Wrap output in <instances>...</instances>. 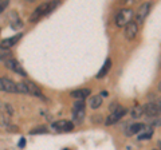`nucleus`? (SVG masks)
Returning a JSON list of instances; mask_svg holds the SVG:
<instances>
[{
	"label": "nucleus",
	"instance_id": "f257e3e1",
	"mask_svg": "<svg viewBox=\"0 0 161 150\" xmlns=\"http://www.w3.org/2000/svg\"><path fill=\"white\" fill-rule=\"evenodd\" d=\"M58 4V2H46L42 3L34 9V12L30 16V22L31 23H36L38 20H40L43 16H46L47 13H50V11H53L54 7Z\"/></svg>",
	"mask_w": 161,
	"mask_h": 150
},
{
	"label": "nucleus",
	"instance_id": "f03ea898",
	"mask_svg": "<svg viewBox=\"0 0 161 150\" xmlns=\"http://www.w3.org/2000/svg\"><path fill=\"white\" fill-rule=\"evenodd\" d=\"M134 18V11L130 8H124L115 16V24L117 27H125L129 22H132Z\"/></svg>",
	"mask_w": 161,
	"mask_h": 150
},
{
	"label": "nucleus",
	"instance_id": "7ed1b4c3",
	"mask_svg": "<svg viewBox=\"0 0 161 150\" xmlns=\"http://www.w3.org/2000/svg\"><path fill=\"white\" fill-rule=\"evenodd\" d=\"M128 113V109L126 107H124V106H118L115 107V110H113L112 114L106 118V121H105V123L108 125V126H110V125H114V123H117L121 118H122L125 114Z\"/></svg>",
	"mask_w": 161,
	"mask_h": 150
},
{
	"label": "nucleus",
	"instance_id": "20e7f679",
	"mask_svg": "<svg viewBox=\"0 0 161 150\" xmlns=\"http://www.w3.org/2000/svg\"><path fill=\"white\" fill-rule=\"evenodd\" d=\"M150 7H152V4L150 3H142L140 6V8L137 9V12H136V23L138 24H144L145 23V19L148 18V15L150 12Z\"/></svg>",
	"mask_w": 161,
	"mask_h": 150
},
{
	"label": "nucleus",
	"instance_id": "39448f33",
	"mask_svg": "<svg viewBox=\"0 0 161 150\" xmlns=\"http://www.w3.org/2000/svg\"><path fill=\"white\" fill-rule=\"evenodd\" d=\"M4 66H6L8 70H11L12 72L15 74H19V75H22V77H27V72L24 71V68L23 66H20V63L16 61V59H7V61H4Z\"/></svg>",
	"mask_w": 161,
	"mask_h": 150
},
{
	"label": "nucleus",
	"instance_id": "423d86ee",
	"mask_svg": "<svg viewBox=\"0 0 161 150\" xmlns=\"http://www.w3.org/2000/svg\"><path fill=\"white\" fill-rule=\"evenodd\" d=\"M142 113L149 118L160 117V103L157 102H149L145 106H142Z\"/></svg>",
	"mask_w": 161,
	"mask_h": 150
},
{
	"label": "nucleus",
	"instance_id": "0eeeda50",
	"mask_svg": "<svg viewBox=\"0 0 161 150\" xmlns=\"http://www.w3.org/2000/svg\"><path fill=\"white\" fill-rule=\"evenodd\" d=\"M0 91L11 93V94L18 93L16 83H15L14 81H11V79H8V78H0Z\"/></svg>",
	"mask_w": 161,
	"mask_h": 150
},
{
	"label": "nucleus",
	"instance_id": "6e6552de",
	"mask_svg": "<svg viewBox=\"0 0 161 150\" xmlns=\"http://www.w3.org/2000/svg\"><path fill=\"white\" fill-rule=\"evenodd\" d=\"M23 82H24V84H26L27 94H30V95H35V97H38L40 99H43V101H47L46 97L43 95V93H42V90H40V87H38L34 82H31V81H23Z\"/></svg>",
	"mask_w": 161,
	"mask_h": 150
},
{
	"label": "nucleus",
	"instance_id": "1a4fd4ad",
	"mask_svg": "<svg viewBox=\"0 0 161 150\" xmlns=\"http://www.w3.org/2000/svg\"><path fill=\"white\" fill-rule=\"evenodd\" d=\"M137 34H138V26L134 20L129 22L126 26H125V38H126L128 40H134Z\"/></svg>",
	"mask_w": 161,
	"mask_h": 150
},
{
	"label": "nucleus",
	"instance_id": "9d476101",
	"mask_svg": "<svg viewBox=\"0 0 161 150\" xmlns=\"http://www.w3.org/2000/svg\"><path fill=\"white\" fill-rule=\"evenodd\" d=\"M53 129L57 130V131H71L74 129V123L66 121V119H60V121L53 123Z\"/></svg>",
	"mask_w": 161,
	"mask_h": 150
},
{
	"label": "nucleus",
	"instance_id": "9b49d317",
	"mask_svg": "<svg viewBox=\"0 0 161 150\" xmlns=\"http://www.w3.org/2000/svg\"><path fill=\"white\" fill-rule=\"evenodd\" d=\"M147 127L145 126V123L142 122H134L132 125H129V126L125 129V134L126 136H133V134H140L142 130Z\"/></svg>",
	"mask_w": 161,
	"mask_h": 150
},
{
	"label": "nucleus",
	"instance_id": "f8f14e48",
	"mask_svg": "<svg viewBox=\"0 0 161 150\" xmlns=\"http://www.w3.org/2000/svg\"><path fill=\"white\" fill-rule=\"evenodd\" d=\"M22 36H23V34H18V35H14V36H11V38L4 39V40H2V44H0V47L9 50L11 47H14L15 44H16V43L20 40V39H22Z\"/></svg>",
	"mask_w": 161,
	"mask_h": 150
},
{
	"label": "nucleus",
	"instance_id": "ddd939ff",
	"mask_svg": "<svg viewBox=\"0 0 161 150\" xmlns=\"http://www.w3.org/2000/svg\"><path fill=\"white\" fill-rule=\"evenodd\" d=\"M90 94H92V91H90L89 88H78V90H74V91L70 93V95H71V98H74L75 101H83Z\"/></svg>",
	"mask_w": 161,
	"mask_h": 150
},
{
	"label": "nucleus",
	"instance_id": "4468645a",
	"mask_svg": "<svg viewBox=\"0 0 161 150\" xmlns=\"http://www.w3.org/2000/svg\"><path fill=\"white\" fill-rule=\"evenodd\" d=\"M110 68H112V59H106L105 61V63H103V66L101 67V70L98 71V74H97V78L98 79H102V78H105L106 75L109 74V71H110Z\"/></svg>",
	"mask_w": 161,
	"mask_h": 150
},
{
	"label": "nucleus",
	"instance_id": "2eb2a0df",
	"mask_svg": "<svg viewBox=\"0 0 161 150\" xmlns=\"http://www.w3.org/2000/svg\"><path fill=\"white\" fill-rule=\"evenodd\" d=\"M153 136V129L152 127H145L142 131L138 134V141H149Z\"/></svg>",
	"mask_w": 161,
	"mask_h": 150
},
{
	"label": "nucleus",
	"instance_id": "dca6fc26",
	"mask_svg": "<svg viewBox=\"0 0 161 150\" xmlns=\"http://www.w3.org/2000/svg\"><path fill=\"white\" fill-rule=\"evenodd\" d=\"M83 118H85V109L74 110V111H73V119L77 123H82L83 122Z\"/></svg>",
	"mask_w": 161,
	"mask_h": 150
},
{
	"label": "nucleus",
	"instance_id": "f3484780",
	"mask_svg": "<svg viewBox=\"0 0 161 150\" xmlns=\"http://www.w3.org/2000/svg\"><path fill=\"white\" fill-rule=\"evenodd\" d=\"M89 104H90V107L92 109H98L101 104H102V97L101 95H95V97H92L90 98V101H89Z\"/></svg>",
	"mask_w": 161,
	"mask_h": 150
},
{
	"label": "nucleus",
	"instance_id": "a211bd4d",
	"mask_svg": "<svg viewBox=\"0 0 161 150\" xmlns=\"http://www.w3.org/2000/svg\"><path fill=\"white\" fill-rule=\"evenodd\" d=\"M0 111H2V114H9V115H12V114L15 113V110L14 107L11 106V104H8V103H0Z\"/></svg>",
	"mask_w": 161,
	"mask_h": 150
},
{
	"label": "nucleus",
	"instance_id": "6ab92c4d",
	"mask_svg": "<svg viewBox=\"0 0 161 150\" xmlns=\"http://www.w3.org/2000/svg\"><path fill=\"white\" fill-rule=\"evenodd\" d=\"M12 58V51L11 50H7V48H3L0 47V61H7V59H11Z\"/></svg>",
	"mask_w": 161,
	"mask_h": 150
},
{
	"label": "nucleus",
	"instance_id": "aec40b11",
	"mask_svg": "<svg viewBox=\"0 0 161 150\" xmlns=\"http://www.w3.org/2000/svg\"><path fill=\"white\" fill-rule=\"evenodd\" d=\"M46 133H48V129H47L46 126L35 127V129H32L31 131H30V134H31V136H35V134H46Z\"/></svg>",
	"mask_w": 161,
	"mask_h": 150
},
{
	"label": "nucleus",
	"instance_id": "412c9836",
	"mask_svg": "<svg viewBox=\"0 0 161 150\" xmlns=\"http://www.w3.org/2000/svg\"><path fill=\"white\" fill-rule=\"evenodd\" d=\"M130 114H132V117L133 118H140L141 115H142V107L141 106H136V107H133L132 110H130Z\"/></svg>",
	"mask_w": 161,
	"mask_h": 150
},
{
	"label": "nucleus",
	"instance_id": "4be33fe9",
	"mask_svg": "<svg viewBox=\"0 0 161 150\" xmlns=\"http://www.w3.org/2000/svg\"><path fill=\"white\" fill-rule=\"evenodd\" d=\"M149 123L152 125V129L154 127V126H160V117H153V118H150V121H149Z\"/></svg>",
	"mask_w": 161,
	"mask_h": 150
},
{
	"label": "nucleus",
	"instance_id": "5701e85b",
	"mask_svg": "<svg viewBox=\"0 0 161 150\" xmlns=\"http://www.w3.org/2000/svg\"><path fill=\"white\" fill-rule=\"evenodd\" d=\"M80 109H85V103H83V101H75L73 111H74V110H80Z\"/></svg>",
	"mask_w": 161,
	"mask_h": 150
},
{
	"label": "nucleus",
	"instance_id": "b1692460",
	"mask_svg": "<svg viewBox=\"0 0 161 150\" xmlns=\"http://www.w3.org/2000/svg\"><path fill=\"white\" fill-rule=\"evenodd\" d=\"M7 6H8V2H0V12H2Z\"/></svg>",
	"mask_w": 161,
	"mask_h": 150
},
{
	"label": "nucleus",
	"instance_id": "393cba45",
	"mask_svg": "<svg viewBox=\"0 0 161 150\" xmlns=\"http://www.w3.org/2000/svg\"><path fill=\"white\" fill-rule=\"evenodd\" d=\"M93 122H102V115H94Z\"/></svg>",
	"mask_w": 161,
	"mask_h": 150
},
{
	"label": "nucleus",
	"instance_id": "a878e982",
	"mask_svg": "<svg viewBox=\"0 0 161 150\" xmlns=\"http://www.w3.org/2000/svg\"><path fill=\"white\" fill-rule=\"evenodd\" d=\"M24 145H26V139L22 138L20 139V142H19V147H24Z\"/></svg>",
	"mask_w": 161,
	"mask_h": 150
},
{
	"label": "nucleus",
	"instance_id": "bb28decb",
	"mask_svg": "<svg viewBox=\"0 0 161 150\" xmlns=\"http://www.w3.org/2000/svg\"><path fill=\"white\" fill-rule=\"evenodd\" d=\"M117 106H118V104H117V103H115V102H114V103H112V104H110V106H109V109H110V111H113V110H115V107H117Z\"/></svg>",
	"mask_w": 161,
	"mask_h": 150
},
{
	"label": "nucleus",
	"instance_id": "cd10ccee",
	"mask_svg": "<svg viewBox=\"0 0 161 150\" xmlns=\"http://www.w3.org/2000/svg\"><path fill=\"white\" fill-rule=\"evenodd\" d=\"M153 150H160V149H153Z\"/></svg>",
	"mask_w": 161,
	"mask_h": 150
},
{
	"label": "nucleus",
	"instance_id": "c85d7f7f",
	"mask_svg": "<svg viewBox=\"0 0 161 150\" xmlns=\"http://www.w3.org/2000/svg\"><path fill=\"white\" fill-rule=\"evenodd\" d=\"M63 150H69V149H63Z\"/></svg>",
	"mask_w": 161,
	"mask_h": 150
}]
</instances>
